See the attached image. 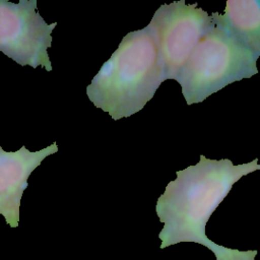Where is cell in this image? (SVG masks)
<instances>
[{"mask_svg":"<svg viewBox=\"0 0 260 260\" xmlns=\"http://www.w3.org/2000/svg\"><path fill=\"white\" fill-rule=\"evenodd\" d=\"M258 170V158L234 165L229 158L210 159L201 154L196 165L177 171V178L169 182L155 206L164 222L161 248L204 234L206 221L234 184Z\"/></svg>","mask_w":260,"mask_h":260,"instance_id":"6da1fadb","label":"cell"},{"mask_svg":"<svg viewBox=\"0 0 260 260\" xmlns=\"http://www.w3.org/2000/svg\"><path fill=\"white\" fill-rule=\"evenodd\" d=\"M165 80L157 45L147 25L123 37L86 86V95L94 107L119 120L142 110Z\"/></svg>","mask_w":260,"mask_h":260,"instance_id":"7a4b0ae2","label":"cell"},{"mask_svg":"<svg viewBox=\"0 0 260 260\" xmlns=\"http://www.w3.org/2000/svg\"><path fill=\"white\" fill-rule=\"evenodd\" d=\"M212 20V26L194 49L177 81L189 106L203 102L235 81L258 73V58L254 53L213 17Z\"/></svg>","mask_w":260,"mask_h":260,"instance_id":"3957f363","label":"cell"},{"mask_svg":"<svg viewBox=\"0 0 260 260\" xmlns=\"http://www.w3.org/2000/svg\"><path fill=\"white\" fill-rule=\"evenodd\" d=\"M213 24L211 15L184 0L162 4L148 26L154 36L165 78L178 81L194 49Z\"/></svg>","mask_w":260,"mask_h":260,"instance_id":"277c9868","label":"cell"},{"mask_svg":"<svg viewBox=\"0 0 260 260\" xmlns=\"http://www.w3.org/2000/svg\"><path fill=\"white\" fill-rule=\"evenodd\" d=\"M36 9L37 0H0V51L20 66L51 71L47 50L57 22L48 24Z\"/></svg>","mask_w":260,"mask_h":260,"instance_id":"5b68a950","label":"cell"},{"mask_svg":"<svg viewBox=\"0 0 260 260\" xmlns=\"http://www.w3.org/2000/svg\"><path fill=\"white\" fill-rule=\"evenodd\" d=\"M57 151L56 142L34 152L24 145L16 151H5L0 146V214L9 226H18L20 200L29 175L47 156Z\"/></svg>","mask_w":260,"mask_h":260,"instance_id":"8992f818","label":"cell"},{"mask_svg":"<svg viewBox=\"0 0 260 260\" xmlns=\"http://www.w3.org/2000/svg\"><path fill=\"white\" fill-rule=\"evenodd\" d=\"M211 16L257 58L260 57V0H228L223 13L213 12Z\"/></svg>","mask_w":260,"mask_h":260,"instance_id":"52a82bcc","label":"cell"}]
</instances>
